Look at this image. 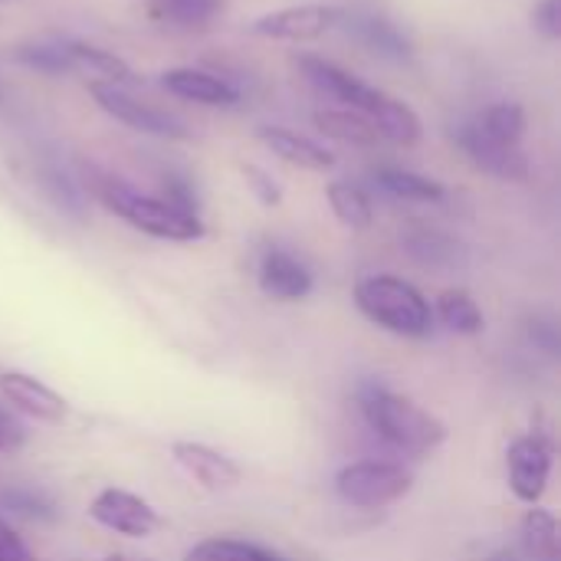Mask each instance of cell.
I'll list each match as a JSON object with an SVG mask.
<instances>
[{
	"instance_id": "6da1fadb",
	"label": "cell",
	"mask_w": 561,
	"mask_h": 561,
	"mask_svg": "<svg viewBox=\"0 0 561 561\" xmlns=\"http://www.w3.org/2000/svg\"><path fill=\"white\" fill-rule=\"evenodd\" d=\"M358 411L365 424L398 454L424 460L447 444V424L417 401L385 388L381 381L358 385Z\"/></svg>"
},
{
	"instance_id": "7a4b0ae2",
	"label": "cell",
	"mask_w": 561,
	"mask_h": 561,
	"mask_svg": "<svg viewBox=\"0 0 561 561\" xmlns=\"http://www.w3.org/2000/svg\"><path fill=\"white\" fill-rule=\"evenodd\" d=\"M92 197L115 217H122L128 227H135L138 233H148L154 240H168V243H194L204 237V220L201 214H184L178 207H171L161 197L141 194L135 187H128L125 181L112 178V174H99L92 171V181H85Z\"/></svg>"
},
{
	"instance_id": "3957f363",
	"label": "cell",
	"mask_w": 561,
	"mask_h": 561,
	"mask_svg": "<svg viewBox=\"0 0 561 561\" xmlns=\"http://www.w3.org/2000/svg\"><path fill=\"white\" fill-rule=\"evenodd\" d=\"M355 306L368 322H375L391 335L427 339L434 332V306L414 283L401 276L391 273L362 276L355 283Z\"/></svg>"
},
{
	"instance_id": "277c9868",
	"label": "cell",
	"mask_w": 561,
	"mask_h": 561,
	"mask_svg": "<svg viewBox=\"0 0 561 561\" xmlns=\"http://www.w3.org/2000/svg\"><path fill=\"white\" fill-rule=\"evenodd\" d=\"M414 486V473L398 460H358L335 473V493L355 510H385L404 500Z\"/></svg>"
},
{
	"instance_id": "5b68a950",
	"label": "cell",
	"mask_w": 561,
	"mask_h": 561,
	"mask_svg": "<svg viewBox=\"0 0 561 561\" xmlns=\"http://www.w3.org/2000/svg\"><path fill=\"white\" fill-rule=\"evenodd\" d=\"M89 95L95 99V105L112 115L115 122L128 125L131 131L151 135V138H168V141H187L191 128L184 122H178L174 115L135 99L131 92H125L122 85H105V82H89Z\"/></svg>"
},
{
	"instance_id": "8992f818",
	"label": "cell",
	"mask_w": 561,
	"mask_h": 561,
	"mask_svg": "<svg viewBox=\"0 0 561 561\" xmlns=\"http://www.w3.org/2000/svg\"><path fill=\"white\" fill-rule=\"evenodd\" d=\"M339 30H345L358 46H365L371 56L388 62H411L414 43L411 36L381 10L375 7H339Z\"/></svg>"
},
{
	"instance_id": "52a82bcc",
	"label": "cell",
	"mask_w": 561,
	"mask_h": 561,
	"mask_svg": "<svg viewBox=\"0 0 561 561\" xmlns=\"http://www.w3.org/2000/svg\"><path fill=\"white\" fill-rule=\"evenodd\" d=\"M552 440L546 434H523L510 444L506 450V477H510V490L519 503L526 506H539L546 490H549V477H552Z\"/></svg>"
},
{
	"instance_id": "ba28073f",
	"label": "cell",
	"mask_w": 561,
	"mask_h": 561,
	"mask_svg": "<svg viewBox=\"0 0 561 561\" xmlns=\"http://www.w3.org/2000/svg\"><path fill=\"white\" fill-rule=\"evenodd\" d=\"M293 62H296L299 76H302L319 95H325V99H332V102H345L348 108H355V112H362V115H371V108L378 105V99H381V92H385V89H378V85H368V82L358 79L355 72L342 69L339 62L322 59V56H312V53H299Z\"/></svg>"
},
{
	"instance_id": "9c48e42d",
	"label": "cell",
	"mask_w": 561,
	"mask_h": 561,
	"mask_svg": "<svg viewBox=\"0 0 561 561\" xmlns=\"http://www.w3.org/2000/svg\"><path fill=\"white\" fill-rule=\"evenodd\" d=\"M454 145L473 161V168H480L483 174H493L500 181H513V184H523L529 181L533 168H529V158L523 151V145H496L493 138H486L473 118L467 122H457L454 131H450Z\"/></svg>"
},
{
	"instance_id": "30bf717a",
	"label": "cell",
	"mask_w": 561,
	"mask_h": 561,
	"mask_svg": "<svg viewBox=\"0 0 561 561\" xmlns=\"http://www.w3.org/2000/svg\"><path fill=\"white\" fill-rule=\"evenodd\" d=\"M89 516L102 529H108L115 536H125V539H151L161 529L158 510L148 500L135 496L128 490H118V486L99 490L92 496V503H89Z\"/></svg>"
},
{
	"instance_id": "8fae6325",
	"label": "cell",
	"mask_w": 561,
	"mask_h": 561,
	"mask_svg": "<svg viewBox=\"0 0 561 561\" xmlns=\"http://www.w3.org/2000/svg\"><path fill=\"white\" fill-rule=\"evenodd\" d=\"M339 7L332 3H296L279 7L250 23V33L260 39H279V43H309L335 30Z\"/></svg>"
},
{
	"instance_id": "7c38bea8",
	"label": "cell",
	"mask_w": 561,
	"mask_h": 561,
	"mask_svg": "<svg viewBox=\"0 0 561 561\" xmlns=\"http://www.w3.org/2000/svg\"><path fill=\"white\" fill-rule=\"evenodd\" d=\"M171 457L207 493L233 490L240 483V477H243L240 467L227 454H220V450H214L207 444H197V440H174L171 444Z\"/></svg>"
},
{
	"instance_id": "4fadbf2b",
	"label": "cell",
	"mask_w": 561,
	"mask_h": 561,
	"mask_svg": "<svg viewBox=\"0 0 561 561\" xmlns=\"http://www.w3.org/2000/svg\"><path fill=\"white\" fill-rule=\"evenodd\" d=\"M0 394L13 411H20L30 421H39V424H59L69 411L62 394H56L49 385H43L39 378H33L26 371H3Z\"/></svg>"
},
{
	"instance_id": "5bb4252c",
	"label": "cell",
	"mask_w": 561,
	"mask_h": 561,
	"mask_svg": "<svg viewBox=\"0 0 561 561\" xmlns=\"http://www.w3.org/2000/svg\"><path fill=\"white\" fill-rule=\"evenodd\" d=\"M161 89H168L171 95H178L184 102H197V105H210V108H233L240 102V92L224 76L194 69V66L164 69Z\"/></svg>"
},
{
	"instance_id": "9a60e30c",
	"label": "cell",
	"mask_w": 561,
	"mask_h": 561,
	"mask_svg": "<svg viewBox=\"0 0 561 561\" xmlns=\"http://www.w3.org/2000/svg\"><path fill=\"white\" fill-rule=\"evenodd\" d=\"M260 289L276 302H299L312 293V273L289 250H266L260 260Z\"/></svg>"
},
{
	"instance_id": "2e32d148",
	"label": "cell",
	"mask_w": 561,
	"mask_h": 561,
	"mask_svg": "<svg viewBox=\"0 0 561 561\" xmlns=\"http://www.w3.org/2000/svg\"><path fill=\"white\" fill-rule=\"evenodd\" d=\"M256 138L276 158H283L286 164H296L302 171H329V168H335V154L325 145H319V141L299 135V131L279 128V125H260L256 128Z\"/></svg>"
},
{
	"instance_id": "e0dca14e",
	"label": "cell",
	"mask_w": 561,
	"mask_h": 561,
	"mask_svg": "<svg viewBox=\"0 0 561 561\" xmlns=\"http://www.w3.org/2000/svg\"><path fill=\"white\" fill-rule=\"evenodd\" d=\"M66 53H69L72 72L89 76V82H105V85H122V89L128 82H135V69L118 53H112L105 46L66 36Z\"/></svg>"
},
{
	"instance_id": "ac0fdd59",
	"label": "cell",
	"mask_w": 561,
	"mask_h": 561,
	"mask_svg": "<svg viewBox=\"0 0 561 561\" xmlns=\"http://www.w3.org/2000/svg\"><path fill=\"white\" fill-rule=\"evenodd\" d=\"M368 118L378 125L381 141H391V145H398V148H411V145H417L421 135H424L421 115H417L408 102L394 99L391 92H381V99H378V105L371 108Z\"/></svg>"
},
{
	"instance_id": "d6986e66",
	"label": "cell",
	"mask_w": 561,
	"mask_h": 561,
	"mask_svg": "<svg viewBox=\"0 0 561 561\" xmlns=\"http://www.w3.org/2000/svg\"><path fill=\"white\" fill-rule=\"evenodd\" d=\"M312 122H316V128L325 138H335V141H345V145H358V148L381 145L378 125L368 115L355 112V108H316Z\"/></svg>"
},
{
	"instance_id": "ffe728a7",
	"label": "cell",
	"mask_w": 561,
	"mask_h": 561,
	"mask_svg": "<svg viewBox=\"0 0 561 561\" xmlns=\"http://www.w3.org/2000/svg\"><path fill=\"white\" fill-rule=\"evenodd\" d=\"M375 184L391 194L394 201H408V204H440L447 197V187L437 178L408 171V168H375Z\"/></svg>"
},
{
	"instance_id": "44dd1931",
	"label": "cell",
	"mask_w": 561,
	"mask_h": 561,
	"mask_svg": "<svg viewBox=\"0 0 561 561\" xmlns=\"http://www.w3.org/2000/svg\"><path fill=\"white\" fill-rule=\"evenodd\" d=\"M434 322L454 335H480L486 329L483 309L467 289H444L434 302Z\"/></svg>"
},
{
	"instance_id": "7402d4cb",
	"label": "cell",
	"mask_w": 561,
	"mask_h": 561,
	"mask_svg": "<svg viewBox=\"0 0 561 561\" xmlns=\"http://www.w3.org/2000/svg\"><path fill=\"white\" fill-rule=\"evenodd\" d=\"M523 561H561V542H559V523L549 510L533 506L523 516Z\"/></svg>"
},
{
	"instance_id": "603a6c76",
	"label": "cell",
	"mask_w": 561,
	"mask_h": 561,
	"mask_svg": "<svg viewBox=\"0 0 561 561\" xmlns=\"http://www.w3.org/2000/svg\"><path fill=\"white\" fill-rule=\"evenodd\" d=\"M224 0H148V16L178 30H201L217 20Z\"/></svg>"
},
{
	"instance_id": "cb8c5ba5",
	"label": "cell",
	"mask_w": 561,
	"mask_h": 561,
	"mask_svg": "<svg viewBox=\"0 0 561 561\" xmlns=\"http://www.w3.org/2000/svg\"><path fill=\"white\" fill-rule=\"evenodd\" d=\"M329 207L335 214V220L348 230H368L375 224V204L365 194V187L352 184V181H332L325 187Z\"/></svg>"
},
{
	"instance_id": "d4e9b609",
	"label": "cell",
	"mask_w": 561,
	"mask_h": 561,
	"mask_svg": "<svg viewBox=\"0 0 561 561\" xmlns=\"http://www.w3.org/2000/svg\"><path fill=\"white\" fill-rule=\"evenodd\" d=\"M13 59L33 72L43 76H66L72 72L69 53H66V36H46V39H26L13 46Z\"/></svg>"
},
{
	"instance_id": "484cf974",
	"label": "cell",
	"mask_w": 561,
	"mask_h": 561,
	"mask_svg": "<svg viewBox=\"0 0 561 561\" xmlns=\"http://www.w3.org/2000/svg\"><path fill=\"white\" fill-rule=\"evenodd\" d=\"M473 122L496 145H523V135H526V108L519 102H493L480 115H473Z\"/></svg>"
},
{
	"instance_id": "4316f807",
	"label": "cell",
	"mask_w": 561,
	"mask_h": 561,
	"mask_svg": "<svg viewBox=\"0 0 561 561\" xmlns=\"http://www.w3.org/2000/svg\"><path fill=\"white\" fill-rule=\"evenodd\" d=\"M36 178H39V187H43V194L62 210V214H69V217H76V220H82L85 217V187L66 171V168H59V164H39V171H36Z\"/></svg>"
},
{
	"instance_id": "83f0119b",
	"label": "cell",
	"mask_w": 561,
	"mask_h": 561,
	"mask_svg": "<svg viewBox=\"0 0 561 561\" xmlns=\"http://www.w3.org/2000/svg\"><path fill=\"white\" fill-rule=\"evenodd\" d=\"M184 561H286L279 559L276 552L256 546V542H243V539H227V536H217V539H204L197 542L194 549H187Z\"/></svg>"
},
{
	"instance_id": "f1b7e54d",
	"label": "cell",
	"mask_w": 561,
	"mask_h": 561,
	"mask_svg": "<svg viewBox=\"0 0 561 561\" xmlns=\"http://www.w3.org/2000/svg\"><path fill=\"white\" fill-rule=\"evenodd\" d=\"M404 247H408V253H411L417 263H424V266H454L457 256H460V243H457L450 233H444V230H427V227L411 230V233L404 237Z\"/></svg>"
},
{
	"instance_id": "f546056e",
	"label": "cell",
	"mask_w": 561,
	"mask_h": 561,
	"mask_svg": "<svg viewBox=\"0 0 561 561\" xmlns=\"http://www.w3.org/2000/svg\"><path fill=\"white\" fill-rule=\"evenodd\" d=\"M240 174H243L247 187L253 191V197L263 207H279L283 204V187H279V181L270 171H263L260 164H240Z\"/></svg>"
},
{
	"instance_id": "4dcf8cb0",
	"label": "cell",
	"mask_w": 561,
	"mask_h": 561,
	"mask_svg": "<svg viewBox=\"0 0 561 561\" xmlns=\"http://www.w3.org/2000/svg\"><path fill=\"white\" fill-rule=\"evenodd\" d=\"M161 201H168L171 207L184 210V214H201V201L194 191V181L184 174H164L161 181Z\"/></svg>"
},
{
	"instance_id": "1f68e13d",
	"label": "cell",
	"mask_w": 561,
	"mask_h": 561,
	"mask_svg": "<svg viewBox=\"0 0 561 561\" xmlns=\"http://www.w3.org/2000/svg\"><path fill=\"white\" fill-rule=\"evenodd\" d=\"M3 503H7L13 513L26 516V519H53V503H49L43 493H33V490H10V493H3Z\"/></svg>"
},
{
	"instance_id": "d6a6232c",
	"label": "cell",
	"mask_w": 561,
	"mask_h": 561,
	"mask_svg": "<svg viewBox=\"0 0 561 561\" xmlns=\"http://www.w3.org/2000/svg\"><path fill=\"white\" fill-rule=\"evenodd\" d=\"M533 26L546 36V39H561V0H539L529 13Z\"/></svg>"
},
{
	"instance_id": "836d02e7",
	"label": "cell",
	"mask_w": 561,
	"mask_h": 561,
	"mask_svg": "<svg viewBox=\"0 0 561 561\" xmlns=\"http://www.w3.org/2000/svg\"><path fill=\"white\" fill-rule=\"evenodd\" d=\"M0 561H36L33 549L3 519H0Z\"/></svg>"
},
{
	"instance_id": "e575fe53",
	"label": "cell",
	"mask_w": 561,
	"mask_h": 561,
	"mask_svg": "<svg viewBox=\"0 0 561 561\" xmlns=\"http://www.w3.org/2000/svg\"><path fill=\"white\" fill-rule=\"evenodd\" d=\"M23 440H26L23 427H20L10 414H3V411H0V454L20 450V447H23Z\"/></svg>"
},
{
	"instance_id": "d590c367",
	"label": "cell",
	"mask_w": 561,
	"mask_h": 561,
	"mask_svg": "<svg viewBox=\"0 0 561 561\" xmlns=\"http://www.w3.org/2000/svg\"><path fill=\"white\" fill-rule=\"evenodd\" d=\"M490 561H523L519 559V552H513V549H503V552H496Z\"/></svg>"
},
{
	"instance_id": "8d00e7d4",
	"label": "cell",
	"mask_w": 561,
	"mask_h": 561,
	"mask_svg": "<svg viewBox=\"0 0 561 561\" xmlns=\"http://www.w3.org/2000/svg\"><path fill=\"white\" fill-rule=\"evenodd\" d=\"M105 561H148V559H138V556H128V552H112Z\"/></svg>"
}]
</instances>
